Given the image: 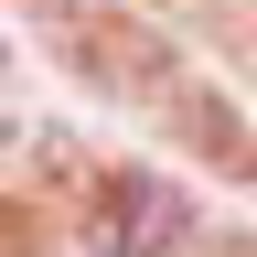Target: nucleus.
<instances>
[{
    "label": "nucleus",
    "instance_id": "nucleus-2",
    "mask_svg": "<svg viewBox=\"0 0 257 257\" xmlns=\"http://www.w3.org/2000/svg\"><path fill=\"white\" fill-rule=\"evenodd\" d=\"M214 257H257V246H214Z\"/></svg>",
    "mask_w": 257,
    "mask_h": 257
},
{
    "label": "nucleus",
    "instance_id": "nucleus-1",
    "mask_svg": "<svg viewBox=\"0 0 257 257\" xmlns=\"http://www.w3.org/2000/svg\"><path fill=\"white\" fill-rule=\"evenodd\" d=\"M107 257H172L182 246V204H172V193H161V182H118L107 193Z\"/></svg>",
    "mask_w": 257,
    "mask_h": 257
}]
</instances>
